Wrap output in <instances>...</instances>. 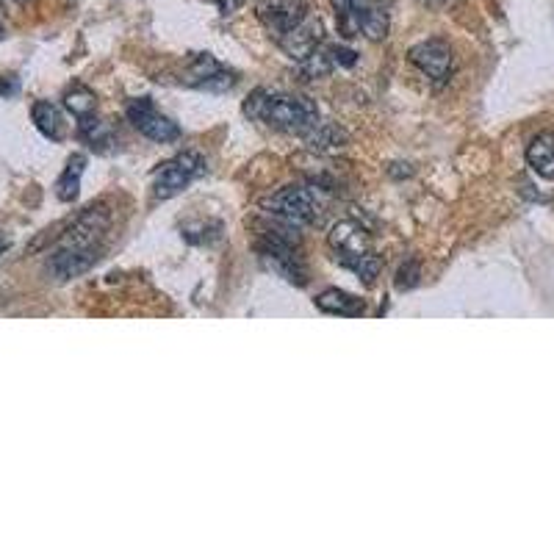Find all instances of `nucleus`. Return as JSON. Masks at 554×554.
<instances>
[{
	"label": "nucleus",
	"instance_id": "obj_22",
	"mask_svg": "<svg viewBox=\"0 0 554 554\" xmlns=\"http://www.w3.org/2000/svg\"><path fill=\"white\" fill-rule=\"evenodd\" d=\"M330 50V56H333V64L338 67H355V61H358V53L350 48H344V45H327Z\"/></svg>",
	"mask_w": 554,
	"mask_h": 554
},
{
	"label": "nucleus",
	"instance_id": "obj_5",
	"mask_svg": "<svg viewBox=\"0 0 554 554\" xmlns=\"http://www.w3.org/2000/svg\"><path fill=\"white\" fill-rule=\"evenodd\" d=\"M330 247H333V253H336V261L341 266H352L361 261L363 255L374 253V244L372 236L366 233V230L358 225V222H352V219H344V222H336L333 230H330Z\"/></svg>",
	"mask_w": 554,
	"mask_h": 554
},
{
	"label": "nucleus",
	"instance_id": "obj_15",
	"mask_svg": "<svg viewBox=\"0 0 554 554\" xmlns=\"http://www.w3.org/2000/svg\"><path fill=\"white\" fill-rule=\"evenodd\" d=\"M31 120L37 125V131L50 139V142H61L64 139V117H61V111L48 103V100H39L34 103V109H31Z\"/></svg>",
	"mask_w": 554,
	"mask_h": 554
},
{
	"label": "nucleus",
	"instance_id": "obj_26",
	"mask_svg": "<svg viewBox=\"0 0 554 554\" xmlns=\"http://www.w3.org/2000/svg\"><path fill=\"white\" fill-rule=\"evenodd\" d=\"M6 250H9V239H6V236L0 233V255L6 253Z\"/></svg>",
	"mask_w": 554,
	"mask_h": 554
},
{
	"label": "nucleus",
	"instance_id": "obj_21",
	"mask_svg": "<svg viewBox=\"0 0 554 554\" xmlns=\"http://www.w3.org/2000/svg\"><path fill=\"white\" fill-rule=\"evenodd\" d=\"M419 277H422V266H419V261H408V264H402L397 272V289H413V286L419 283Z\"/></svg>",
	"mask_w": 554,
	"mask_h": 554
},
{
	"label": "nucleus",
	"instance_id": "obj_10",
	"mask_svg": "<svg viewBox=\"0 0 554 554\" xmlns=\"http://www.w3.org/2000/svg\"><path fill=\"white\" fill-rule=\"evenodd\" d=\"M103 250H86V247H67L59 244V250L50 255L48 269L56 280H73V277L86 275L92 266L100 261Z\"/></svg>",
	"mask_w": 554,
	"mask_h": 554
},
{
	"label": "nucleus",
	"instance_id": "obj_25",
	"mask_svg": "<svg viewBox=\"0 0 554 554\" xmlns=\"http://www.w3.org/2000/svg\"><path fill=\"white\" fill-rule=\"evenodd\" d=\"M14 89H17V84H3V81H0V95H12Z\"/></svg>",
	"mask_w": 554,
	"mask_h": 554
},
{
	"label": "nucleus",
	"instance_id": "obj_29",
	"mask_svg": "<svg viewBox=\"0 0 554 554\" xmlns=\"http://www.w3.org/2000/svg\"><path fill=\"white\" fill-rule=\"evenodd\" d=\"M20 3H25V0H20Z\"/></svg>",
	"mask_w": 554,
	"mask_h": 554
},
{
	"label": "nucleus",
	"instance_id": "obj_6",
	"mask_svg": "<svg viewBox=\"0 0 554 554\" xmlns=\"http://www.w3.org/2000/svg\"><path fill=\"white\" fill-rule=\"evenodd\" d=\"M305 17H311L308 0H261L258 3V20L275 39L286 37Z\"/></svg>",
	"mask_w": 554,
	"mask_h": 554
},
{
	"label": "nucleus",
	"instance_id": "obj_24",
	"mask_svg": "<svg viewBox=\"0 0 554 554\" xmlns=\"http://www.w3.org/2000/svg\"><path fill=\"white\" fill-rule=\"evenodd\" d=\"M422 3H427V6H452L455 0H422Z\"/></svg>",
	"mask_w": 554,
	"mask_h": 554
},
{
	"label": "nucleus",
	"instance_id": "obj_27",
	"mask_svg": "<svg viewBox=\"0 0 554 554\" xmlns=\"http://www.w3.org/2000/svg\"><path fill=\"white\" fill-rule=\"evenodd\" d=\"M0 39H3V23H0Z\"/></svg>",
	"mask_w": 554,
	"mask_h": 554
},
{
	"label": "nucleus",
	"instance_id": "obj_2",
	"mask_svg": "<svg viewBox=\"0 0 554 554\" xmlns=\"http://www.w3.org/2000/svg\"><path fill=\"white\" fill-rule=\"evenodd\" d=\"M261 205H264L266 214H272L280 222H289V225H314V222H319V214H322L319 192L311 189V186L280 189L272 197H266Z\"/></svg>",
	"mask_w": 554,
	"mask_h": 554
},
{
	"label": "nucleus",
	"instance_id": "obj_23",
	"mask_svg": "<svg viewBox=\"0 0 554 554\" xmlns=\"http://www.w3.org/2000/svg\"><path fill=\"white\" fill-rule=\"evenodd\" d=\"M241 6H244V0H219V12L225 14V17L239 12Z\"/></svg>",
	"mask_w": 554,
	"mask_h": 554
},
{
	"label": "nucleus",
	"instance_id": "obj_11",
	"mask_svg": "<svg viewBox=\"0 0 554 554\" xmlns=\"http://www.w3.org/2000/svg\"><path fill=\"white\" fill-rule=\"evenodd\" d=\"M186 84L197 86V89H208V92H228V89L236 86V75L228 73L214 56L200 53V56H194L192 64H189V78H186Z\"/></svg>",
	"mask_w": 554,
	"mask_h": 554
},
{
	"label": "nucleus",
	"instance_id": "obj_17",
	"mask_svg": "<svg viewBox=\"0 0 554 554\" xmlns=\"http://www.w3.org/2000/svg\"><path fill=\"white\" fill-rule=\"evenodd\" d=\"M311 150H338V147L347 145V133L341 131L338 125H327V122H319L311 131L302 136Z\"/></svg>",
	"mask_w": 554,
	"mask_h": 554
},
{
	"label": "nucleus",
	"instance_id": "obj_1",
	"mask_svg": "<svg viewBox=\"0 0 554 554\" xmlns=\"http://www.w3.org/2000/svg\"><path fill=\"white\" fill-rule=\"evenodd\" d=\"M244 114L266 122L275 131L297 133V136H305L314 125H319V109L314 100L286 95V92H266V89L253 92V97L244 103Z\"/></svg>",
	"mask_w": 554,
	"mask_h": 554
},
{
	"label": "nucleus",
	"instance_id": "obj_18",
	"mask_svg": "<svg viewBox=\"0 0 554 554\" xmlns=\"http://www.w3.org/2000/svg\"><path fill=\"white\" fill-rule=\"evenodd\" d=\"M81 136L86 139V145L95 147V150H109L114 145V131H111L109 122L97 120L95 114L81 120Z\"/></svg>",
	"mask_w": 554,
	"mask_h": 554
},
{
	"label": "nucleus",
	"instance_id": "obj_4",
	"mask_svg": "<svg viewBox=\"0 0 554 554\" xmlns=\"http://www.w3.org/2000/svg\"><path fill=\"white\" fill-rule=\"evenodd\" d=\"M125 114H128V122H131L133 128L142 133V136H147L150 142L164 145V142H175V139L181 136L178 122L164 117V114L153 106L150 97H136V100H131Z\"/></svg>",
	"mask_w": 554,
	"mask_h": 554
},
{
	"label": "nucleus",
	"instance_id": "obj_9",
	"mask_svg": "<svg viewBox=\"0 0 554 554\" xmlns=\"http://www.w3.org/2000/svg\"><path fill=\"white\" fill-rule=\"evenodd\" d=\"M325 42V25L319 17H305L297 28H291L283 39H277V45L283 53L294 61H305L314 50L322 48Z\"/></svg>",
	"mask_w": 554,
	"mask_h": 554
},
{
	"label": "nucleus",
	"instance_id": "obj_28",
	"mask_svg": "<svg viewBox=\"0 0 554 554\" xmlns=\"http://www.w3.org/2000/svg\"><path fill=\"white\" fill-rule=\"evenodd\" d=\"M214 3H219V0H214Z\"/></svg>",
	"mask_w": 554,
	"mask_h": 554
},
{
	"label": "nucleus",
	"instance_id": "obj_14",
	"mask_svg": "<svg viewBox=\"0 0 554 554\" xmlns=\"http://www.w3.org/2000/svg\"><path fill=\"white\" fill-rule=\"evenodd\" d=\"M316 308L330 316H361L363 300H358V297H352V294L341 289H325L316 297Z\"/></svg>",
	"mask_w": 554,
	"mask_h": 554
},
{
	"label": "nucleus",
	"instance_id": "obj_20",
	"mask_svg": "<svg viewBox=\"0 0 554 554\" xmlns=\"http://www.w3.org/2000/svg\"><path fill=\"white\" fill-rule=\"evenodd\" d=\"M333 9H336L338 31L344 37H361V25L355 17V3L352 0H333Z\"/></svg>",
	"mask_w": 554,
	"mask_h": 554
},
{
	"label": "nucleus",
	"instance_id": "obj_3",
	"mask_svg": "<svg viewBox=\"0 0 554 554\" xmlns=\"http://www.w3.org/2000/svg\"><path fill=\"white\" fill-rule=\"evenodd\" d=\"M205 169L203 156L197 153H181L175 156L172 161H167L164 167L156 172V181H153V194L156 200H169L175 194H181L194 178H200Z\"/></svg>",
	"mask_w": 554,
	"mask_h": 554
},
{
	"label": "nucleus",
	"instance_id": "obj_8",
	"mask_svg": "<svg viewBox=\"0 0 554 554\" xmlns=\"http://www.w3.org/2000/svg\"><path fill=\"white\" fill-rule=\"evenodd\" d=\"M410 61L422 70L427 78H433L435 84H444L452 75V67H455V56H452V48L446 45L444 39H427V42H419L410 48Z\"/></svg>",
	"mask_w": 554,
	"mask_h": 554
},
{
	"label": "nucleus",
	"instance_id": "obj_19",
	"mask_svg": "<svg viewBox=\"0 0 554 554\" xmlns=\"http://www.w3.org/2000/svg\"><path fill=\"white\" fill-rule=\"evenodd\" d=\"M64 106H67V111H70L73 117L86 120V117H92L97 109L95 92H89L86 86H73V89L64 95Z\"/></svg>",
	"mask_w": 554,
	"mask_h": 554
},
{
	"label": "nucleus",
	"instance_id": "obj_12",
	"mask_svg": "<svg viewBox=\"0 0 554 554\" xmlns=\"http://www.w3.org/2000/svg\"><path fill=\"white\" fill-rule=\"evenodd\" d=\"M355 3V17L361 25V34L372 42L388 37L391 28V17H388V6L383 0H352Z\"/></svg>",
	"mask_w": 554,
	"mask_h": 554
},
{
	"label": "nucleus",
	"instance_id": "obj_13",
	"mask_svg": "<svg viewBox=\"0 0 554 554\" xmlns=\"http://www.w3.org/2000/svg\"><path fill=\"white\" fill-rule=\"evenodd\" d=\"M527 164L543 181H554V133L543 131L527 147Z\"/></svg>",
	"mask_w": 554,
	"mask_h": 554
},
{
	"label": "nucleus",
	"instance_id": "obj_16",
	"mask_svg": "<svg viewBox=\"0 0 554 554\" xmlns=\"http://www.w3.org/2000/svg\"><path fill=\"white\" fill-rule=\"evenodd\" d=\"M84 169H86V156L81 153H75L67 161V167L61 172L59 183H56V194H59V200L64 203H73L78 192H81V178H84Z\"/></svg>",
	"mask_w": 554,
	"mask_h": 554
},
{
	"label": "nucleus",
	"instance_id": "obj_7",
	"mask_svg": "<svg viewBox=\"0 0 554 554\" xmlns=\"http://www.w3.org/2000/svg\"><path fill=\"white\" fill-rule=\"evenodd\" d=\"M109 222V211L103 205H92V208H86L84 214L75 219L73 228L64 233L61 244H67V247H86V250H103V239H106Z\"/></svg>",
	"mask_w": 554,
	"mask_h": 554
}]
</instances>
